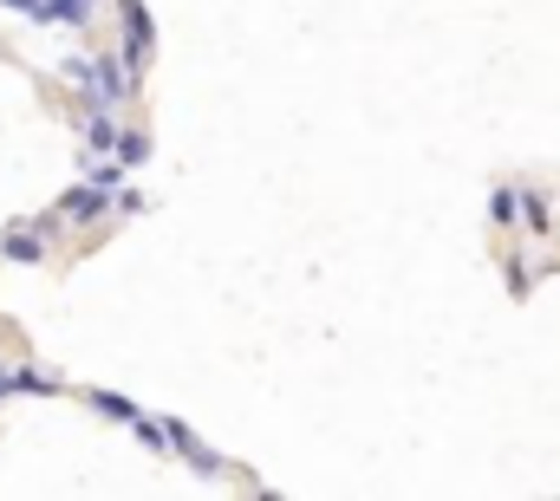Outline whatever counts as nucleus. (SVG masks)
I'll list each match as a JSON object with an SVG mask.
<instances>
[{
  "instance_id": "obj_1",
  "label": "nucleus",
  "mask_w": 560,
  "mask_h": 501,
  "mask_svg": "<svg viewBox=\"0 0 560 501\" xmlns=\"http://www.w3.org/2000/svg\"><path fill=\"white\" fill-rule=\"evenodd\" d=\"M59 222H66L59 209H52V215H39V222H13V229L0 235V260H13V267H39V260L52 254V248H46V235H52Z\"/></svg>"
},
{
  "instance_id": "obj_2",
  "label": "nucleus",
  "mask_w": 560,
  "mask_h": 501,
  "mask_svg": "<svg viewBox=\"0 0 560 501\" xmlns=\"http://www.w3.org/2000/svg\"><path fill=\"white\" fill-rule=\"evenodd\" d=\"M59 215L72 222V229H92V222H105V215H118V189H105V183H72L66 196H59Z\"/></svg>"
},
{
  "instance_id": "obj_3",
  "label": "nucleus",
  "mask_w": 560,
  "mask_h": 501,
  "mask_svg": "<svg viewBox=\"0 0 560 501\" xmlns=\"http://www.w3.org/2000/svg\"><path fill=\"white\" fill-rule=\"evenodd\" d=\"M112 7H118V20H125V59H131V72H143V66L156 59V20H150L143 0H112Z\"/></svg>"
},
{
  "instance_id": "obj_4",
  "label": "nucleus",
  "mask_w": 560,
  "mask_h": 501,
  "mask_svg": "<svg viewBox=\"0 0 560 501\" xmlns=\"http://www.w3.org/2000/svg\"><path fill=\"white\" fill-rule=\"evenodd\" d=\"M59 79L72 85V98H79L85 112H105V92H98V59H85V53H66V59H59Z\"/></svg>"
},
{
  "instance_id": "obj_5",
  "label": "nucleus",
  "mask_w": 560,
  "mask_h": 501,
  "mask_svg": "<svg viewBox=\"0 0 560 501\" xmlns=\"http://www.w3.org/2000/svg\"><path fill=\"white\" fill-rule=\"evenodd\" d=\"M163 423H170V456H183L196 476H222V456H215L209 443H196V430H189L183 417H163Z\"/></svg>"
},
{
  "instance_id": "obj_6",
  "label": "nucleus",
  "mask_w": 560,
  "mask_h": 501,
  "mask_svg": "<svg viewBox=\"0 0 560 501\" xmlns=\"http://www.w3.org/2000/svg\"><path fill=\"white\" fill-rule=\"evenodd\" d=\"M118 112H85L79 118V143H85V163H98V156H118Z\"/></svg>"
},
{
  "instance_id": "obj_7",
  "label": "nucleus",
  "mask_w": 560,
  "mask_h": 501,
  "mask_svg": "<svg viewBox=\"0 0 560 501\" xmlns=\"http://www.w3.org/2000/svg\"><path fill=\"white\" fill-rule=\"evenodd\" d=\"M85 404H92V410H98L105 423H125V430H131V423L143 417V404H138V397H125V391H98V384L85 391Z\"/></svg>"
},
{
  "instance_id": "obj_8",
  "label": "nucleus",
  "mask_w": 560,
  "mask_h": 501,
  "mask_svg": "<svg viewBox=\"0 0 560 501\" xmlns=\"http://www.w3.org/2000/svg\"><path fill=\"white\" fill-rule=\"evenodd\" d=\"M92 13H98L92 0H39V13H33V20H46V26H79V33H85V26H92Z\"/></svg>"
},
{
  "instance_id": "obj_9",
  "label": "nucleus",
  "mask_w": 560,
  "mask_h": 501,
  "mask_svg": "<svg viewBox=\"0 0 560 501\" xmlns=\"http://www.w3.org/2000/svg\"><path fill=\"white\" fill-rule=\"evenodd\" d=\"M489 222H495V229H515V222H522V189H515V183H495V189H489Z\"/></svg>"
},
{
  "instance_id": "obj_10",
  "label": "nucleus",
  "mask_w": 560,
  "mask_h": 501,
  "mask_svg": "<svg viewBox=\"0 0 560 501\" xmlns=\"http://www.w3.org/2000/svg\"><path fill=\"white\" fill-rule=\"evenodd\" d=\"M522 222H528V235H548L555 229V209H548L541 189H522Z\"/></svg>"
},
{
  "instance_id": "obj_11",
  "label": "nucleus",
  "mask_w": 560,
  "mask_h": 501,
  "mask_svg": "<svg viewBox=\"0 0 560 501\" xmlns=\"http://www.w3.org/2000/svg\"><path fill=\"white\" fill-rule=\"evenodd\" d=\"M52 391H59V377L39 372V365H20L13 372V397H52Z\"/></svg>"
},
{
  "instance_id": "obj_12",
  "label": "nucleus",
  "mask_w": 560,
  "mask_h": 501,
  "mask_svg": "<svg viewBox=\"0 0 560 501\" xmlns=\"http://www.w3.org/2000/svg\"><path fill=\"white\" fill-rule=\"evenodd\" d=\"M118 163H125V170L150 163V130H125V137H118Z\"/></svg>"
},
{
  "instance_id": "obj_13",
  "label": "nucleus",
  "mask_w": 560,
  "mask_h": 501,
  "mask_svg": "<svg viewBox=\"0 0 560 501\" xmlns=\"http://www.w3.org/2000/svg\"><path fill=\"white\" fill-rule=\"evenodd\" d=\"M143 209H150L143 189H118V215H143Z\"/></svg>"
},
{
  "instance_id": "obj_14",
  "label": "nucleus",
  "mask_w": 560,
  "mask_h": 501,
  "mask_svg": "<svg viewBox=\"0 0 560 501\" xmlns=\"http://www.w3.org/2000/svg\"><path fill=\"white\" fill-rule=\"evenodd\" d=\"M509 287L528 293V260H522V254H509Z\"/></svg>"
},
{
  "instance_id": "obj_15",
  "label": "nucleus",
  "mask_w": 560,
  "mask_h": 501,
  "mask_svg": "<svg viewBox=\"0 0 560 501\" xmlns=\"http://www.w3.org/2000/svg\"><path fill=\"white\" fill-rule=\"evenodd\" d=\"M7 13H39V0H0Z\"/></svg>"
},
{
  "instance_id": "obj_16",
  "label": "nucleus",
  "mask_w": 560,
  "mask_h": 501,
  "mask_svg": "<svg viewBox=\"0 0 560 501\" xmlns=\"http://www.w3.org/2000/svg\"><path fill=\"white\" fill-rule=\"evenodd\" d=\"M7 397H13V372H7V365H0V404H7Z\"/></svg>"
},
{
  "instance_id": "obj_17",
  "label": "nucleus",
  "mask_w": 560,
  "mask_h": 501,
  "mask_svg": "<svg viewBox=\"0 0 560 501\" xmlns=\"http://www.w3.org/2000/svg\"><path fill=\"white\" fill-rule=\"evenodd\" d=\"M92 7H98V0H92Z\"/></svg>"
}]
</instances>
